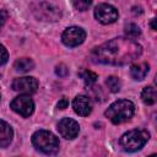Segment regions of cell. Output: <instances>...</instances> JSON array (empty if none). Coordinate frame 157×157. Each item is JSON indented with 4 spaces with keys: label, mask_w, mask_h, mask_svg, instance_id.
<instances>
[{
    "label": "cell",
    "mask_w": 157,
    "mask_h": 157,
    "mask_svg": "<svg viewBox=\"0 0 157 157\" xmlns=\"http://www.w3.org/2000/svg\"><path fill=\"white\" fill-rule=\"evenodd\" d=\"M58 130H59V132H60V135L63 137L69 139V140H72V139H75L78 135L80 126H78V123L75 121L74 119H71V118H64V119H61L59 121Z\"/></svg>",
    "instance_id": "obj_10"
},
{
    "label": "cell",
    "mask_w": 157,
    "mask_h": 157,
    "mask_svg": "<svg viewBox=\"0 0 157 157\" xmlns=\"http://www.w3.org/2000/svg\"><path fill=\"white\" fill-rule=\"evenodd\" d=\"M125 33H126V36L129 37V39H130V38H137V37L141 34V29H140V27H139L137 25H135V23H129V25L125 26Z\"/></svg>",
    "instance_id": "obj_18"
},
{
    "label": "cell",
    "mask_w": 157,
    "mask_h": 157,
    "mask_svg": "<svg viewBox=\"0 0 157 157\" xmlns=\"http://www.w3.org/2000/svg\"><path fill=\"white\" fill-rule=\"evenodd\" d=\"M142 53V47L129 38H114L94 48L91 58L96 63L108 65H125L137 59Z\"/></svg>",
    "instance_id": "obj_1"
},
{
    "label": "cell",
    "mask_w": 157,
    "mask_h": 157,
    "mask_svg": "<svg viewBox=\"0 0 157 157\" xmlns=\"http://www.w3.org/2000/svg\"><path fill=\"white\" fill-rule=\"evenodd\" d=\"M94 17L103 25L113 23L118 18V10L109 4H99L94 10Z\"/></svg>",
    "instance_id": "obj_8"
},
{
    "label": "cell",
    "mask_w": 157,
    "mask_h": 157,
    "mask_svg": "<svg viewBox=\"0 0 157 157\" xmlns=\"http://www.w3.org/2000/svg\"><path fill=\"white\" fill-rule=\"evenodd\" d=\"M12 128L4 120H0V147H7L12 141Z\"/></svg>",
    "instance_id": "obj_12"
},
{
    "label": "cell",
    "mask_w": 157,
    "mask_h": 157,
    "mask_svg": "<svg viewBox=\"0 0 157 157\" xmlns=\"http://www.w3.org/2000/svg\"><path fill=\"white\" fill-rule=\"evenodd\" d=\"M34 15L43 21H56L60 18V9L50 2H36L32 5Z\"/></svg>",
    "instance_id": "obj_5"
},
{
    "label": "cell",
    "mask_w": 157,
    "mask_h": 157,
    "mask_svg": "<svg viewBox=\"0 0 157 157\" xmlns=\"http://www.w3.org/2000/svg\"><path fill=\"white\" fill-rule=\"evenodd\" d=\"M38 88V81L31 76H23L15 78L12 82V90L21 93H34Z\"/></svg>",
    "instance_id": "obj_9"
},
{
    "label": "cell",
    "mask_w": 157,
    "mask_h": 157,
    "mask_svg": "<svg viewBox=\"0 0 157 157\" xmlns=\"http://www.w3.org/2000/svg\"><path fill=\"white\" fill-rule=\"evenodd\" d=\"M155 22H156V18H152V21H151V28H152L153 31H156V26H155Z\"/></svg>",
    "instance_id": "obj_24"
},
{
    "label": "cell",
    "mask_w": 157,
    "mask_h": 157,
    "mask_svg": "<svg viewBox=\"0 0 157 157\" xmlns=\"http://www.w3.org/2000/svg\"><path fill=\"white\" fill-rule=\"evenodd\" d=\"M91 1H75L74 2V6L77 9V10H80V11H85V10H87L90 6H91Z\"/></svg>",
    "instance_id": "obj_19"
},
{
    "label": "cell",
    "mask_w": 157,
    "mask_h": 157,
    "mask_svg": "<svg viewBox=\"0 0 157 157\" xmlns=\"http://www.w3.org/2000/svg\"><path fill=\"white\" fill-rule=\"evenodd\" d=\"M105 83L109 88L110 92H119L120 91V87H121V83H120V80L115 76H109L107 80H105Z\"/></svg>",
    "instance_id": "obj_17"
},
{
    "label": "cell",
    "mask_w": 157,
    "mask_h": 157,
    "mask_svg": "<svg viewBox=\"0 0 157 157\" xmlns=\"http://www.w3.org/2000/svg\"><path fill=\"white\" fill-rule=\"evenodd\" d=\"M72 108L76 114L81 117H87L92 112V103L91 99L85 94H78L72 101Z\"/></svg>",
    "instance_id": "obj_11"
},
{
    "label": "cell",
    "mask_w": 157,
    "mask_h": 157,
    "mask_svg": "<svg viewBox=\"0 0 157 157\" xmlns=\"http://www.w3.org/2000/svg\"><path fill=\"white\" fill-rule=\"evenodd\" d=\"M156 90L152 87V86H147L142 90L141 92V99L144 101V103L151 105V104H155L156 102Z\"/></svg>",
    "instance_id": "obj_14"
},
{
    "label": "cell",
    "mask_w": 157,
    "mask_h": 157,
    "mask_svg": "<svg viewBox=\"0 0 157 157\" xmlns=\"http://www.w3.org/2000/svg\"><path fill=\"white\" fill-rule=\"evenodd\" d=\"M6 12L4 11V10H0V28L4 26V23H5V21H6Z\"/></svg>",
    "instance_id": "obj_23"
},
{
    "label": "cell",
    "mask_w": 157,
    "mask_h": 157,
    "mask_svg": "<svg viewBox=\"0 0 157 157\" xmlns=\"http://www.w3.org/2000/svg\"><path fill=\"white\" fill-rule=\"evenodd\" d=\"M135 110V105L129 99H119L109 105V108L105 110V117L113 123V124H121L124 121H128Z\"/></svg>",
    "instance_id": "obj_2"
},
{
    "label": "cell",
    "mask_w": 157,
    "mask_h": 157,
    "mask_svg": "<svg viewBox=\"0 0 157 157\" xmlns=\"http://www.w3.org/2000/svg\"><path fill=\"white\" fill-rule=\"evenodd\" d=\"M148 139H150V134L146 130L135 129V130H130V131L125 132L120 137L119 144L124 151L136 152L144 147V145L148 141Z\"/></svg>",
    "instance_id": "obj_4"
},
{
    "label": "cell",
    "mask_w": 157,
    "mask_h": 157,
    "mask_svg": "<svg viewBox=\"0 0 157 157\" xmlns=\"http://www.w3.org/2000/svg\"><path fill=\"white\" fill-rule=\"evenodd\" d=\"M9 59V54H7V50L5 49L4 45L0 44V65H4Z\"/></svg>",
    "instance_id": "obj_21"
},
{
    "label": "cell",
    "mask_w": 157,
    "mask_h": 157,
    "mask_svg": "<svg viewBox=\"0 0 157 157\" xmlns=\"http://www.w3.org/2000/svg\"><path fill=\"white\" fill-rule=\"evenodd\" d=\"M86 38V32L81 27H69L61 34V40L66 47H77Z\"/></svg>",
    "instance_id": "obj_7"
},
{
    "label": "cell",
    "mask_w": 157,
    "mask_h": 157,
    "mask_svg": "<svg viewBox=\"0 0 157 157\" xmlns=\"http://www.w3.org/2000/svg\"><path fill=\"white\" fill-rule=\"evenodd\" d=\"M150 70V65L147 63H141V64H135L130 69V75L134 80H142L147 75Z\"/></svg>",
    "instance_id": "obj_13"
},
{
    "label": "cell",
    "mask_w": 157,
    "mask_h": 157,
    "mask_svg": "<svg viewBox=\"0 0 157 157\" xmlns=\"http://www.w3.org/2000/svg\"><path fill=\"white\" fill-rule=\"evenodd\" d=\"M10 108L16 112L17 114L27 118L29 117L33 110H34V103L32 101V98L27 94H22V96H18L16 97L11 103H10Z\"/></svg>",
    "instance_id": "obj_6"
},
{
    "label": "cell",
    "mask_w": 157,
    "mask_h": 157,
    "mask_svg": "<svg viewBox=\"0 0 157 157\" xmlns=\"http://www.w3.org/2000/svg\"><path fill=\"white\" fill-rule=\"evenodd\" d=\"M55 72H56V75H59L60 77H65V76L69 74V70H67L66 65L60 64V65H58V66L55 67Z\"/></svg>",
    "instance_id": "obj_20"
},
{
    "label": "cell",
    "mask_w": 157,
    "mask_h": 157,
    "mask_svg": "<svg viewBox=\"0 0 157 157\" xmlns=\"http://www.w3.org/2000/svg\"><path fill=\"white\" fill-rule=\"evenodd\" d=\"M32 144L38 151L45 155H55L59 151V146H60L58 137L48 130L36 131L32 135Z\"/></svg>",
    "instance_id": "obj_3"
},
{
    "label": "cell",
    "mask_w": 157,
    "mask_h": 157,
    "mask_svg": "<svg viewBox=\"0 0 157 157\" xmlns=\"http://www.w3.org/2000/svg\"><path fill=\"white\" fill-rule=\"evenodd\" d=\"M78 75L85 81L86 86H91L97 81V74H94V72H92L90 70H81L78 72Z\"/></svg>",
    "instance_id": "obj_16"
},
{
    "label": "cell",
    "mask_w": 157,
    "mask_h": 157,
    "mask_svg": "<svg viewBox=\"0 0 157 157\" xmlns=\"http://www.w3.org/2000/svg\"><path fill=\"white\" fill-rule=\"evenodd\" d=\"M148 157H157L156 155H151V156H148Z\"/></svg>",
    "instance_id": "obj_25"
},
{
    "label": "cell",
    "mask_w": 157,
    "mask_h": 157,
    "mask_svg": "<svg viewBox=\"0 0 157 157\" xmlns=\"http://www.w3.org/2000/svg\"><path fill=\"white\" fill-rule=\"evenodd\" d=\"M67 105H69V99L65 98V97H63V98L58 102V108H59V109H65V108H67Z\"/></svg>",
    "instance_id": "obj_22"
},
{
    "label": "cell",
    "mask_w": 157,
    "mask_h": 157,
    "mask_svg": "<svg viewBox=\"0 0 157 157\" xmlns=\"http://www.w3.org/2000/svg\"><path fill=\"white\" fill-rule=\"evenodd\" d=\"M15 69L17 71H21V72H27L29 70H32L34 67V63L28 59V58H22V59H18L15 61Z\"/></svg>",
    "instance_id": "obj_15"
}]
</instances>
